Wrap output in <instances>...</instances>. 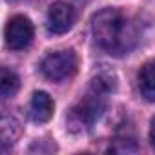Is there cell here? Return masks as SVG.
Segmentation results:
<instances>
[{
  "label": "cell",
  "mask_w": 155,
  "mask_h": 155,
  "mask_svg": "<svg viewBox=\"0 0 155 155\" xmlns=\"http://www.w3.org/2000/svg\"><path fill=\"white\" fill-rule=\"evenodd\" d=\"M91 31L95 42L113 57H122L130 53L139 38L135 24L122 11L113 8L102 9L93 17Z\"/></svg>",
  "instance_id": "1"
},
{
  "label": "cell",
  "mask_w": 155,
  "mask_h": 155,
  "mask_svg": "<svg viewBox=\"0 0 155 155\" xmlns=\"http://www.w3.org/2000/svg\"><path fill=\"white\" fill-rule=\"evenodd\" d=\"M104 110H106V93L90 88V91L81 99V102L75 104L73 110L69 111L68 124L75 131L90 130L99 120Z\"/></svg>",
  "instance_id": "2"
},
{
  "label": "cell",
  "mask_w": 155,
  "mask_h": 155,
  "mask_svg": "<svg viewBox=\"0 0 155 155\" xmlns=\"http://www.w3.org/2000/svg\"><path fill=\"white\" fill-rule=\"evenodd\" d=\"M77 68H79V60H77V55L71 49L48 55L40 66L44 77L53 82H62V81L71 79L77 73Z\"/></svg>",
  "instance_id": "3"
},
{
  "label": "cell",
  "mask_w": 155,
  "mask_h": 155,
  "mask_svg": "<svg viewBox=\"0 0 155 155\" xmlns=\"http://www.w3.org/2000/svg\"><path fill=\"white\" fill-rule=\"evenodd\" d=\"M4 37H6V44L11 49L28 48L33 40V24H31V20L24 15H17V17L9 18V22L6 26V31H4Z\"/></svg>",
  "instance_id": "4"
},
{
  "label": "cell",
  "mask_w": 155,
  "mask_h": 155,
  "mask_svg": "<svg viewBox=\"0 0 155 155\" xmlns=\"http://www.w3.org/2000/svg\"><path fill=\"white\" fill-rule=\"evenodd\" d=\"M75 18H77V13L69 4L55 2V4H51V8L48 11V29L55 35L68 33L73 28Z\"/></svg>",
  "instance_id": "5"
},
{
  "label": "cell",
  "mask_w": 155,
  "mask_h": 155,
  "mask_svg": "<svg viewBox=\"0 0 155 155\" xmlns=\"http://www.w3.org/2000/svg\"><path fill=\"white\" fill-rule=\"evenodd\" d=\"M53 101L46 91H35L29 104V117L35 122H48L53 117Z\"/></svg>",
  "instance_id": "6"
},
{
  "label": "cell",
  "mask_w": 155,
  "mask_h": 155,
  "mask_svg": "<svg viewBox=\"0 0 155 155\" xmlns=\"http://www.w3.org/2000/svg\"><path fill=\"white\" fill-rule=\"evenodd\" d=\"M20 88V79H18V75L9 69V68H4V66H0V97H13Z\"/></svg>",
  "instance_id": "7"
},
{
  "label": "cell",
  "mask_w": 155,
  "mask_h": 155,
  "mask_svg": "<svg viewBox=\"0 0 155 155\" xmlns=\"http://www.w3.org/2000/svg\"><path fill=\"white\" fill-rule=\"evenodd\" d=\"M139 88L146 101L155 99V75H153V62H146L139 71Z\"/></svg>",
  "instance_id": "8"
},
{
  "label": "cell",
  "mask_w": 155,
  "mask_h": 155,
  "mask_svg": "<svg viewBox=\"0 0 155 155\" xmlns=\"http://www.w3.org/2000/svg\"><path fill=\"white\" fill-rule=\"evenodd\" d=\"M18 133H20V128L13 117H9V115L0 117V135H2L0 142H15Z\"/></svg>",
  "instance_id": "9"
},
{
  "label": "cell",
  "mask_w": 155,
  "mask_h": 155,
  "mask_svg": "<svg viewBox=\"0 0 155 155\" xmlns=\"http://www.w3.org/2000/svg\"><path fill=\"white\" fill-rule=\"evenodd\" d=\"M81 2H86V0H81Z\"/></svg>",
  "instance_id": "10"
}]
</instances>
